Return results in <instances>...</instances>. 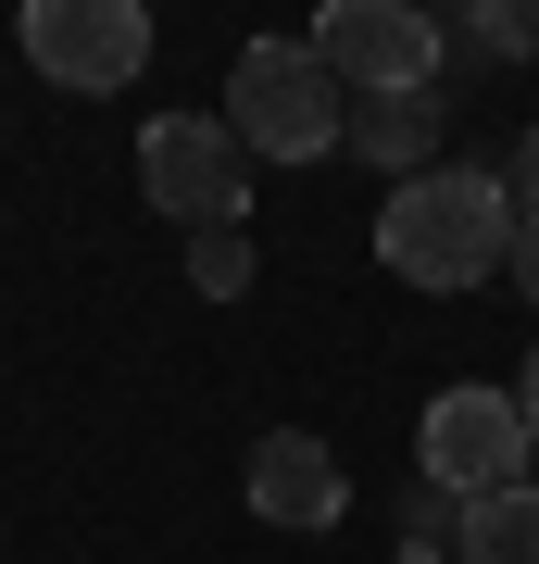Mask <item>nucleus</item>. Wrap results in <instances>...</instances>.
<instances>
[{"label":"nucleus","mask_w":539,"mask_h":564,"mask_svg":"<svg viewBox=\"0 0 539 564\" xmlns=\"http://www.w3.org/2000/svg\"><path fill=\"white\" fill-rule=\"evenodd\" d=\"M377 263L401 289H489L502 263H515V188L489 176V163H427V176H401L377 202Z\"/></svg>","instance_id":"nucleus-1"},{"label":"nucleus","mask_w":539,"mask_h":564,"mask_svg":"<svg viewBox=\"0 0 539 564\" xmlns=\"http://www.w3.org/2000/svg\"><path fill=\"white\" fill-rule=\"evenodd\" d=\"M226 139L251 163H326L352 139V88L314 63V39H251L226 63Z\"/></svg>","instance_id":"nucleus-2"},{"label":"nucleus","mask_w":539,"mask_h":564,"mask_svg":"<svg viewBox=\"0 0 539 564\" xmlns=\"http://www.w3.org/2000/svg\"><path fill=\"white\" fill-rule=\"evenodd\" d=\"M414 464H427V489H452V502L527 489V464H539V440H527V402H502L489 377H452L440 402H427V426H414Z\"/></svg>","instance_id":"nucleus-3"},{"label":"nucleus","mask_w":539,"mask_h":564,"mask_svg":"<svg viewBox=\"0 0 539 564\" xmlns=\"http://www.w3.org/2000/svg\"><path fill=\"white\" fill-rule=\"evenodd\" d=\"M139 188L201 239V226H239L251 214V151L226 139V113H151L139 126Z\"/></svg>","instance_id":"nucleus-4"},{"label":"nucleus","mask_w":539,"mask_h":564,"mask_svg":"<svg viewBox=\"0 0 539 564\" xmlns=\"http://www.w3.org/2000/svg\"><path fill=\"white\" fill-rule=\"evenodd\" d=\"M314 63L352 88V101L440 88V25H427L414 0H326V13H314Z\"/></svg>","instance_id":"nucleus-5"},{"label":"nucleus","mask_w":539,"mask_h":564,"mask_svg":"<svg viewBox=\"0 0 539 564\" xmlns=\"http://www.w3.org/2000/svg\"><path fill=\"white\" fill-rule=\"evenodd\" d=\"M25 63L51 88H76V101H100V88H126L151 63V13L139 0H25Z\"/></svg>","instance_id":"nucleus-6"},{"label":"nucleus","mask_w":539,"mask_h":564,"mask_svg":"<svg viewBox=\"0 0 539 564\" xmlns=\"http://www.w3.org/2000/svg\"><path fill=\"white\" fill-rule=\"evenodd\" d=\"M251 514H263V527H301V540H326V527L352 514L339 452L301 440V426H263V440H251Z\"/></svg>","instance_id":"nucleus-7"},{"label":"nucleus","mask_w":539,"mask_h":564,"mask_svg":"<svg viewBox=\"0 0 539 564\" xmlns=\"http://www.w3.org/2000/svg\"><path fill=\"white\" fill-rule=\"evenodd\" d=\"M339 151H364L389 188H401V176H427V163H440V88H389V101H352V139H339Z\"/></svg>","instance_id":"nucleus-8"},{"label":"nucleus","mask_w":539,"mask_h":564,"mask_svg":"<svg viewBox=\"0 0 539 564\" xmlns=\"http://www.w3.org/2000/svg\"><path fill=\"white\" fill-rule=\"evenodd\" d=\"M452 564H539V489H489V502H464Z\"/></svg>","instance_id":"nucleus-9"},{"label":"nucleus","mask_w":539,"mask_h":564,"mask_svg":"<svg viewBox=\"0 0 539 564\" xmlns=\"http://www.w3.org/2000/svg\"><path fill=\"white\" fill-rule=\"evenodd\" d=\"M188 289H201V302H239V289H251V226H201V239H188Z\"/></svg>","instance_id":"nucleus-10"},{"label":"nucleus","mask_w":539,"mask_h":564,"mask_svg":"<svg viewBox=\"0 0 539 564\" xmlns=\"http://www.w3.org/2000/svg\"><path fill=\"white\" fill-rule=\"evenodd\" d=\"M477 51H502V63H539V0H489V13H477Z\"/></svg>","instance_id":"nucleus-11"},{"label":"nucleus","mask_w":539,"mask_h":564,"mask_svg":"<svg viewBox=\"0 0 539 564\" xmlns=\"http://www.w3.org/2000/svg\"><path fill=\"white\" fill-rule=\"evenodd\" d=\"M502 188H515V214H539V126L515 139V163H502Z\"/></svg>","instance_id":"nucleus-12"},{"label":"nucleus","mask_w":539,"mask_h":564,"mask_svg":"<svg viewBox=\"0 0 539 564\" xmlns=\"http://www.w3.org/2000/svg\"><path fill=\"white\" fill-rule=\"evenodd\" d=\"M502 276H515L527 302H539V214H515V263H502Z\"/></svg>","instance_id":"nucleus-13"},{"label":"nucleus","mask_w":539,"mask_h":564,"mask_svg":"<svg viewBox=\"0 0 539 564\" xmlns=\"http://www.w3.org/2000/svg\"><path fill=\"white\" fill-rule=\"evenodd\" d=\"M515 402H527V440H539V351H527V377H515Z\"/></svg>","instance_id":"nucleus-14"}]
</instances>
